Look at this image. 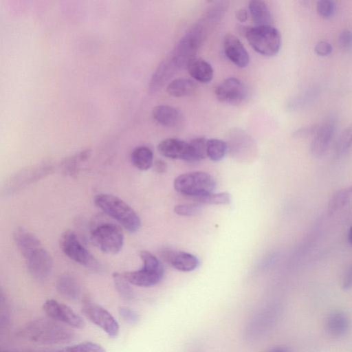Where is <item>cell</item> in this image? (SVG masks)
Returning <instances> with one entry per match:
<instances>
[{"label": "cell", "mask_w": 352, "mask_h": 352, "mask_svg": "<svg viewBox=\"0 0 352 352\" xmlns=\"http://www.w3.org/2000/svg\"><path fill=\"white\" fill-rule=\"evenodd\" d=\"M16 336L26 341L52 344L70 342L74 338V333L53 319L39 318L22 327Z\"/></svg>", "instance_id": "obj_1"}, {"label": "cell", "mask_w": 352, "mask_h": 352, "mask_svg": "<svg viewBox=\"0 0 352 352\" xmlns=\"http://www.w3.org/2000/svg\"><path fill=\"white\" fill-rule=\"evenodd\" d=\"M95 204L106 214L120 223L131 233L137 232L141 220L135 211L120 198L110 194L100 193L95 196Z\"/></svg>", "instance_id": "obj_2"}, {"label": "cell", "mask_w": 352, "mask_h": 352, "mask_svg": "<svg viewBox=\"0 0 352 352\" xmlns=\"http://www.w3.org/2000/svg\"><path fill=\"white\" fill-rule=\"evenodd\" d=\"M245 36L251 47L265 56L276 55L281 47L280 33L272 25L248 27Z\"/></svg>", "instance_id": "obj_3"}, {"label": "cell", "mask_w": 352, "mask_h": 352, "mask_svg": "<svg viewBox=\"0 0 352 352\" xmlns=\"http://www.w3.org/2000/svg\"><path fill=\"white\" fill-rule=\"evenodd\" d=\"M140 257L143 261L142 268L126 272L125 278L132 285L142 287H150L158 284L163 278L164 270L161 262L148 251H142Z\"/></svg>", "instance_id": "obj_4"}, {"label": "cell", "mask_w": 352, "mask_h": 352, "mask_svg": "<svg viewBox=\"0 0 352 352\" xmlns=\"http://www.w3.org/2000/svg\"><path fill=\"white\" fill-rule=\"evenodd\" d=\"M215 186L214 178L201 171L184 173L174 180V188L178 192L195 199L212 193Z\"/></svg>", "instance_id": "obj_5"}, {"label": "cell", "mask_w": 352, "mask_h": 352, "mask_svg": "<svg viewBox=\"0 0 352 352\" xmlns=\"http://www.w3.org/2000/svg\"><path fill=\"white\" fill-rule=\"evenodd\" d=\"M59 245L63 252L76 263L92 271L100 272L102 270L101 264L82 245L74 232H64L60 237Z\"/></svg>", "instance_id": "obj_6"}, {"label": "cell", "mask_w": 352, "mask_h": 352, "mask_svg": "<svg viewBox=\"0 0 352 352\" xmlns=\"http://www.w3.org/2000/svg\"><path fill=\"white\" fill-rule=\"evenodd\" d=\"M91 240L101 251L115 254L123 246L124 236L120 228L113 223L100 222L91 230Z\"/></svg>", "instance_id": "obj_7"}, {"label": "cell", "mask_w": 352, "mask_h": 352, "mask_svg": "<svg viewBox=\"0 0 352 352\" xmlns=\"http://www.w3.org/2000/svg\"><path fill=\"white\" fill-rule=\"evenodd\" d=\"M81 308L83 314L109 337L116 338L118 336V322L106 309L87 298L82 300Z\"/></svg>", "instance_id": "obj_8"}, {"label": "cell", "mask_w": 352, "mask_h": 352, "mask_svg": "<svg viewBox=\"0 0 352 352\" xmlns=\"http://www.w3.org/2000/svg\"><path fill=\"white\" fill-rule=\"evenodd\" d=\"M32 276L43 279L51 273L53 261L48 252L39 244L22 254Z\"/></svg>", "instance_id": "obj_9"}, {"label": "cell", "mask_w": 352, "mask_h": 352, "mask_svg": "<svg viewBox=\"0 0 352 352\" xmlns=\"http://www.w3.org/2000/svg\"><path fill=\"white\" fill-rule=\"evenodd\" d=\"M43 309L52 319L70 327L82 329L85 326L83 318L70 307L54 299H48L43 305Z\"/></svg>", "instance_id": "obj_10"}, {"label": "cell", "mask_w": 352, "mask_h": 352, "mask_svg": "<svg viewBox=\"0 0 352 352\" xmlns=\"http://www.w3.org/2000/svg\"><path fill=\"white\" fill-rule=\"evenodd\" d=\"M218 100L231 104H239L245 101L248 96L244 84L234 77L222 81L214 90Z\"/></svg>", "instance_id": "obj_11"}, {"label": "cell", "mask_w": 352, "mask_h": 352, "mask_svg": "<svg viewBox=\"0 0 352 352\" xmlns=\"http://www.w3.org/2000/svg\"><path fill=\"white\" fill-rule=\"evenodd\" d=\"M335 129V120L332 118L326 120L319 125L310 146V151L314 156L320 157L326 153L334 135Z\"/></svg>", "instance_id": "obj_12"}, {"label": "cell", "mask_w": 352, "mask_h": 352, "mask_svg": "<svg viewBox=\"0 0 352 352\" xmlns=\"http://www.w3.org/2000/svg\"><path fill=\"white\" fill-rule=\"evenodd\" d=\"M223 47L226 56L236 67L244 68L248 65L249 54L237 36L226 34L223 38Z\"/></svg>", "instance_id": "obj_13"}, {"label": "cell", "mask_w": 352, "mask_h": 352, "mask_svg": "<svg viewBox=\"0 0 352 352\" xmlns=\"http://www.w3.org/2000/svg\"><path fill=\"white\" fill-rule=\"evenodd\" d=\"M349 327V318L342 310L331 311L326 318L324 329L327 333L332 338H339L345 336Z\"/></svg>", "instance_id": "obj_14"}, {"label": "cell", "mask_w": 352, "mask_h": 352, "mask_svg": "<svg viewBox=\"0 0 352 352\" xmlns=\"http://www.w3.org/2000/svg\"><path fill=\"white\" fill-rule=\"evenodd\" d=\"M162 257L174 268L182 272H191L195 270L199 264L197 256L184 252L166 250L163 252Z\"/></svg>", "instance_id": "obj_15"}, {"label": "cell", "mask_w": 352, "mask_h": 352, "mask_svg": "<svg viewBox=\"0 0 352 352\" xmlns=\"http://www.w3.org/2000/svg\"><path fill=\"white\" fill-rule=\"evenodd\" d=\"M157 150L164 157L187 161L188 142L177 138H167L158 144Z\"/></svg>", "instance_id": "obj_16"}, {"label": "cell", "mask_w": 352, "mask_h": 352, "mask_svg": "<svg viewBox=\"0 0 352 352\" xmlns=\"http://www.w3.org/2000/svg\"><path fill=\"white\" fill-rule=\"evenodd\" d=\"M152 116L157 123L166 127H175L182 122L180 112L170 105L155 106L152 110Z\"/></svg>", "instance_id": "obj_17"}, {"label": "cell", "mask_w": 352, "mask_h": 352, "mask_svg": "<svg viewBox=\"0 0 352 352\" xmlns=\"http://www.w3.org/2000/svg\"><path fill=\"white\" fill-rule=\"evenodd\" d=\"M186 67L188 74L198 82H208L213 78L214 69L204 59L194 57L188 61Z\"/></svg>", "instance_id": "obj_18"}, {"label": "cell", "mask_w": 352, "mask_h": 352, "mask_svg": "<svg viewBox=\"0 0 352 352\" xmlns=\"http://www.w3.org/2000/svg\"><path fill=\"white\" fill-rule=\"evenodd\" d=\"M57 292L64 298L78 300L81 296V288L77 280L69 274H63L57 279Z\"/></svg>", "instance_id": "obj_19"}, {"label": "cell", "mask_w": 352, "mask_h": 352, "mask_svg": "<svg viewBox=\"0 0 352 352\" xmlns=\"http://www.w3.org/2000/svg\"><path fill=\"white\" fill-rule=\"evenodd\" d=\"M248 9L253 22L256 25H271L272 14L266 3L261 0L249 2Z\"/></svg>", "instance_id": "obj_20"}, {"label": "cell", "mask_w": 352, "mask_h": 352, "mask_svg": "<svg viewBox=\"0 0 352 352\" xmlns=\"http://www.w3.org/2000/svg\"><path fill=\"white\" fill-rule=\"evenodd\" d=\"M131 159L135 168L141 170H146L153 166V153L148 147L139 146L132 151Z\"/></svg>", "instance_id": "obj_21"}, {"label": "cell", "mask_w": 352, "mask_h": 352, "mask_svg": "<svg viewBox=\"0 0 352 352\" xmlns=\"http://www.w3.org/2000/svg\"><path fill=\"white\" fill-rule=\"evenodd\" d=\"M196 89L195 83L188 78H177L167 86L166 91L173 97H184L191 95Z\"/></svg>", "instance_id": "obj_22"}, {"label": "cell", "mask_w": 352, "mask_h": 352, "mask_svg": "<svg viewBox=\"0 0 352 352\" xmlns=\"http://www.w3.org/2000/svg\"><path fill=\"white\" fill-rule=\"evenodd\" d=\"M352 199V186L336 191L328 204V212L333 214L347 206Z\"/></svg>", "instance_id": "obj_23"}, {"label": "cell", "mask_w": 352, "mask_h": 352, "mask_svg": "<svg viewBox=\"0 0 352 352\" xmlns=\"http://www.w3.org/2000/svg\"><path fill=\"white\" fill-rule=\"evenodd\" d=\"M208 140L205 138H196L188 142L187 162H197L208 157Z\"/></svg>", "instance_id": "obj_24"}, {"label": "cell", "mask_w": 352, "mask_h": 352, "mask_svg": "<svg viewBox=\"0 0 352 352\" xmlns=\"http://www.w3.org/2000/svg\"><path fill=\"white\" fill-rule=\"evenodd\" d=\"M227 152L226 143L219 139L212 138L208 140L207 155L214 162L221 160Z\"/></svg>", "instance_id": "obj_25"}, {"label": "cell", "mask_w": 352, "mask_h": 352, "mask_svg": "<svg viewBox=\"0 0 352 352\" xmlns=\"http://www.w3.org/2000/svg\"><path fill=\"white\" fill-rule=\"evenodd\" d=\"M113 280L115 287L120 297L126 300L133 299L135 296L133 289L130 285L131 283L125 278L123 274L114 272L113 274Z\"/></svg>", "instance_id": "obj_26"}, {"label": "cell", "mask_w": 352, "mask_h": 352, "mask_svg": "<svg viewBox=\"0 0 352 352\" xmlns=\"http://www.w3.org/2000/svg\"><path fill=\"white\" fill-rule=\"evenodd\" d=\"M352 147V125L347 127L340 135L335 146V154L340 157Z\"/></svg>", "instance_id": "obj_27"}, {"label": "cell", "mask_w": 352, "mask_h": 352, "mask_svg": "<svg viewBox=\"0 0 352 352\" xmlns=\"http://www.w3.org/2000/svg\"><path fill=\"white\" fill-rule=\"evenodd\" d=\"M91 155V150L86 149L69 157L64 162V170L67 174L73 175L77 172L79 164L87 160Z\"/></svg>", "instance_id": "obj_28"}, {"label": "cell", "mask_w": 352, "mask_h": 352, "mask_svg": "<svg viewBox=\"0 0 352 352\" xmlns=\"http://www.w3.org/2000/svg\"><path fill=\"white\" fill-rule=\"evenodd\" d=\"M57 352H106L100 344L92 342H83L66 346Z\"/></svg>", "instance_id": "obj_29"}, {"label": "cell", "mask_w": 352, "mask_h": 352, "mask_svg": "<svg viewBox=\"0 0 352 352\" xmlns=\"http://www.w3.org/2000/svg\"><path fill=\"white\" fill-rule=\"evenodd\" d=\"M231 195L226 192L211 193L195 199L198 202L206 204H228L231 201Z\"/></svg>", "instance_id": "obj_30"}, {"label": "cell", "mask_w": 352, "mask_h": 352, "mask_svg": "<svg viewBox=\"0 0 352 352\" xmlns=\"http://www.w3.org/2000/svg\"><path fill=\"white\" fill-rule=\"evenodd\" d=\"M318 14L324 19L332 17L336 11V4L330 0L318 1L316 4Z\"/></svg>", "instance_id": "obj_31"}, {"label": "cell", "mask_w": 352, "mask_h": 352, "mask_svg": "<svg viewBox=\"0 0 352 352\" xmlns=\"http://www.w3.org/2000/svg\"><path fill=\"white\" fill-rule=\"evenodd\" d=\"M174 212L180 216H194L201 212V208L197 204H179L175 206Z\"/></svg>", "instance_id": "obj_32"}, {"label": "cell", "mask_w": 352, "mask_h": 352, "mask_svg": "<svg viewBox=\"0 0 352 352\" xmlns=\"http://www.w3.org/2000/svg\"><path fill=\"white\" fill-rule=\"evenodd\" d=\"M118 314L125 322L131 324H136L140 319L138 312L129 307H120Z\"/></svg>", "instance_id": "obj_33"}, {"label": "cell", "mask_w": 352, "mask_h": 352, "mask_svg": "<svg viewBox=\"0 0 352 352\" xmlns=\"http://www.w3.org/2000/svg\"><path fill=\"white\" fill-rule=\"evenodd\" d=\"M339 46L344 50L350 49L352 47V30L346 29L342 30L338 36Z\"/></svg>", "instance_id": "obj_34"}, {"label": "cell", "mask_w": 352, "mask_h": 352, "mask_svg": "<svg viewBox=\"0 0 352 352\" xmlns=\"http://www.w3.org/2000/svg\"><path fill=\"white\" fill-rule=\"evenodd\" d=\"M318 126V124H311L300 128L294 132V137L299 138H306L310 136H314Z\"/></svg>", "instance_id": "obj_35"}, {"label": "cell", "mask_w": 352, "mask_h": 352, "mask_svg": "<svg viewBox=\"0 0 352 352\" xmlns=\"http://www.w3.org/2000/svg\"><path fill=\"white\" fill-rule=\"evenodd\" d=\"M332 50L331 44L325 41H319L314 47L316 54L320 56H327L331 54Z\"/></svg>", "instance_id": "obj_36"}, {"label": "cell", "mask_w": 352, "mask_h": 352, "mask_svg": "<svg viewBox=\"0 0 352 352\" xmlns=\"http://www.w3.org/2000/svg\"><path fill=\"white\" fill-rule=\"evenodd\" d=\"M342 287L344 290L352 289V266L344 275Z\"/></svg>", "instance_id": "obj_37"}, {"label": "cell", "mask_w": 352, "mask_h": 352, "mask_svg": "<svg viewBox=\"0 0 352 352\" xmlns=\"http://www.w3.org/2000/svg\"><path fill=\"white\" fill-rule=\"evenodd\" d=\"M166 164L162 160H157L154 162L153 168L159 173H164L166 170Z\"/></svg>", "instance_id": "obj_38"}, {"label": "cell", "mask_w": 352, "mask_h": 352, "mask_svg": "<svg viewBox=\"0 0 352 352\" xmlns=\"http://www.w3.org/2000/svg\"><path fill=\"white\" fill-rule=\"evenodd\" d=\"M236 18L240 22H245L248 18V13L244 9H239L236 12Z\"/></svg>", "instance_id": "obj_39"}, {"label": "cell", "mask_w": 352, "mask_h": 352, "mask_svg": "<svg viewBox=\"0 0 352 352\" xmlns=\"http://www.w3.org/2000/svg\"><path fill=\"white\" fill-rule=\"evenodd\" d=\"M267 352H289V351L283 347H274V348L270 349Z\"/></svg>", "instance_id": "obj_40"}, {"label": "cell", "mask_w": 352, "mask_h": 352, "mask_svg": "<svg viewBox=\"0 0 352 352\" xmlns=\"http://www.w3.org/2000/svg\"><path fill=\"white\" fill-rule=\"evenodd\" d=\"M347 239L349 243L352 245V226L350 227L348 232Z\"/></svg>", "instance_id": "obj_41"}]
</instances>
